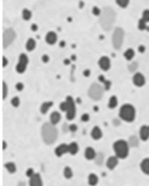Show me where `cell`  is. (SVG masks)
Returning a JSON list of instances; mask_svg holds the SVG:
<instances>
[{"instance_id": "obj_1", "label": "cell", "mask_w": 149, "mask_h": 186, "mask_svg": "<svg viewBox=\"0 0 149 186\" xmlns=\"http://www.w3.org/2000/svg\"><path fill=\"white\" fill-rule=\"evenodd\" d=\"M114 21H115V12L110 7L104 8V11L101 12V15L99 16V22L102 28L104 31L111 30L114 24Z\"/></svg>"}, {"instance_id": "obj_2", "label": "cell", "mask_w": 149, "mask_h": 186, "mask_svg": "<svg viewBox=\"0 0 149 186\" xmlns=\"http://www.w3.org/2000/svg\"><path fill=\"white\" fill-rule=\"evenodd\" d=\"M41 135H43V139L46 144L51 145L58 138V131H57V128L54 124L45 123L41 127Z\"/></svg>"}, {"instance_id": "obj_3", "label": "cell", "mask_w": 149, "mask_h": 186, "mask_svg": "<svg viewBox=\"0 0 149 186\" xmlns=\"http://www.w3.org/2000/svg\"><path fill=\"white\" fill-rule=\"evenodd\" d=\"M119 115H120V118L122 119L123 121H125V122H133L136 115L135 108H134L132 104H123L122 107L120 108Z\"/></svg>"}, {"instance_id": "obj_4", "label": "cell", "mask_w": 149, "mask_h": 186, "mask_svg": "<svg viewBox=\"0 0 149 186\" xmlns=\"http://www.w3.org/2000/svg\"><path fill=\"white\" fill-rule=\"evenodd\" d=\"M113 149L119 159H124L128 156V150H130V145L128 143L123 139L117 141L113 144Z\"/></svg>"}, {"instance_id": "obj_5", "label": "cell", "mask_w": 149, "mask_h": 186, "mask_svg": "<svg viewBox=\"0 0 149 186\" xmlns=\"http://www.w3.org/2000/svg\"><path fill=\"white\" fill-rule=\"evenodd\" d=\"M104 91V88L101 86L100 84L94 83V84H91L89 89H88V96H89L93 100L97 101V100H100L102 98Z\"/></svg>"}, {"instance_id": "obj_6", "label": "cell", "mask_w": 149, "mask_h": 186, "mask_svg": "<svg viewBox=\"0 0 149 186\" xmlns=\"http://www.w3.org/2000/svg\"><path fill=\"white\" fill-rule=\"evenodd\" d=\"M124 41V31L121 27H117L112 35V45L114 49H121Z\"/></svg>"}, {"instance_id": "obj_7", "label": "cell", "mask_w": 149, "mask_h": 186, "mask_svg": "<svg viewBox=\"0 0 149 186\" xmlns=\"http://www.w3.org/2000/svg\"><path fill=\"white\" fill-rule=\"evenodd\" d=\"M15 39V32L12 28H7L2 34V46L3 48L9 47Z\"/></svg>"}, {"instance_id": "obj_8", "label": "cell", "mask_w": 149, "mask_h": 186, "mask_svg": "<svg viewBox=\"0 0 149 186\" xmlns=\"http://www.w3.org/2000/svg\"><path fill=\"white\" fill-rule=\"evenodd\" d=\"M67 102H68V110H67V119L68 120H73L76 115V107H75V102L71 96L67 97Z\"/></svg>"}, {"instance_id": "obj_9", "label": "cell", "mask_w": 149, "mask_h": 186, "mask_svg": "<svg viewBox=\"0 0 149 186\" xmlns=\"http://www.w3.org/2000/svg\"><path fill=\"white\" fill-rule=\"evenodd\" d=\"M27 64H28V57L25 54H21L19 57V62L15 67V70L19 74H22L25 72V70L27 68Z\"/></svg>"}, {"instance_id": "obj_10", "label": "cell", "mask_w": 149, "mask_h": 186, "mask_svg": "<svg viewBox=\"0 0 149 186\" xmlns=\"http://www.w3.org/2000/svg\"><path fill=\"white\" fill-rule=\"evenodd\" d=\"M98 64H99L100 69H101L102 71H108V70H110V68H111V60H110V58L104 56V57H101L99 59Z\"/></svg>"}, {"instance_id": "obj_11", "label": "cell", "mask_w": 149, "mask_h": 186, "mask_svg": "<svg viewBox=\"0 0 149 186\" xmlns=\"http://www.w3.org/2000/svg\"><path fill=\"white\" fill-rule=\"evenodd\" d=\"M133 83H134V85L137 87H141L145 85V83H146V78L145 76L141 74V73H135L134 74V76H133Z\"/></svg>"}, {"instance_id": "obj_12", "label": "cell", "mask_w": 149, "mask_h": 186, "mask_svg": "<svg viewBox=\"0 0 149 186\" xmlns=\"http://www.w3.org/2000/svg\"><path fill=\"white\" fill-rule=\"evenodd\" d=\"M46 43L48 44V45H54L57 40H58V35L56 34V32H52V31H50L46 34Z\"/></svg>"}, {"instance_id": "obj_13", "label": "cell", "mask_w": 149, "mask_h": 186, "mask_svg": "<svg viewBox=\"0 0 149 186\" xmlns=\"http://www.w3.org/2000/svg\"><path fill=\"white\" fill-rule=\"evenodd\" d=\"M67 152H69V145H67V144H61L54 150V154H56L57 157H61Z\"/></svg>"}, {"instance_id": "obj_14", "label": "cell", "mask_w": 149, "mask_h": 186, "mask_svg": "<svg viewBox=\"0 0 149 186\" xmlns=\"http://www.w3.org/2000/svg\"><path fill=\"white\" fill-rule=\"evenodd\" d=\"M30 186H43L41 175L38 173H35L32 177H30Z\"/></svg>"}, {"instance_id": "obj_15", "label": "cell", "mask_w": 149, "mask_h": 186, "mask_svg": "<svg viewBox=\"0 0 149 186\" xmlns=\"http://www.w3.org/2000/svg\"><path fill=\"white\" fill-rule=\"evenodd\" d=\"M139 135L141 141H147L149 138V127L147 125H143L139 130Z\"/></svg>"}, {"instance_id": "obj_16", "label": "cell", "mask_w": 149, "mask_h": 186, "mask_svg": "<svg viewBox=\"0 0 149 186\" xmlns=\"http://www.w3.org/2000/svg\"><path fill=\"white\" fill-rule=\"evenodd\" d=\"M96 156H97V154H96V151L94 148L87 147L85 149V158L87 159V160H93V159L96 158Z\"/></svg>"}, {"instance_id": "obj_17", "label": "cell", "mask_w": 149, "mask_h": 186, "mask_svg": "<svg viewBox=\"0 0 149 186\" xmlns=\"http://www.w3.org/2000/svg\"><path fill=\"white\" fill-rule=\"evenodd\" d=\"M60 120H61V114L59 113L58 111H54L52 113L50 114V123L51 124L56 125V124H58L60 122Z\"/></svg>"}, {"instance_id": "obj_18", "label": "cell", "mask_w": 149, "mask_h": 186, "mask_svg": "<svg viewBox=\"0 0 149 186\" xmlns=\"http://www.w3.org/2000/svg\"><path fill=\"white\" fill-rule=\"evenodd\" d=\"M91 135L94 139L97 141V139H100V138H101V136H102V132H101V130H100L98 126H95L93 130H91Z\"/></svg>"}, {"instance_id": "obj_19", "label": "cell", "mask_w": 149, "mask_h": 186, "mask_svg": "<svg viewBox=\"0 0 149 186\" xmlns=\"http://www.w3.org/2000/svg\"><path fill=\"white\" fill-rule=\"evenodd\" d=\"M25 48H26L27 51H33V50L36 48V40L34 38H28L26 40V45H25Z\"/></svg>"}, {"instance_id": "obj_20", "label": "cell", "mask_w": 149, "mask_h": 186, "mask_svg": "<svg viewBox=\"0 0 149 186\" xmlns=\"http://www.w3.org/2000/svg\"><path fill=\"white\" fill-rule=\"evenodd\" d=\"M117 157L115 156H113V157H110V158H108V161H107V167H108L110 170H112V169H114L115 167L117 165Z\"/></svg>"}, {"instance_id": "obj_21", "label": "cell", "mask_w": 149, "mask_h": 186, "mask_svg": "<svg viewBox=\"0 0 149 186\" xmlns=\"http://www.w3.org/2000/svg\"><path fill=\"white\" fill-rule=\"evenodd\" d=\"M140 169L145 174H148L149 175V158H146L141 161L140 163Z\"/></svg>"}, {"instance_id": "obj_22", "label": "cell", "mask_w": 149, "mask_h": 186, "mask_svg": "<svg viewBox=\"0 0 149 186\" xmlns=\"http://www.w3.org/2000/svg\"><path fill=\"white\" fill-rule=\"evenodd\" d=\"M52 101H46V102H44V104H41V112L43 114H46L48 111H49V109L52 107Z\"/></svg>"}, {"instance_id": "obj_23", "label": "cell", "mask_w": 149, "mask_h": 186, "mask_svg": "<svg viewBox=\"0 0 149 186\" xmlns=\"http://www.w3.org/2000/svg\"><path fill=\"white\" fill-rule=\"evenodd\" d=\"M134 56H135V51L134 49H132V48H128V49L125 50V52H124V58L128 61H131L133 58H134Z\"/></svg>"}, {"instance_id": "obj_24", "label": "cell", "mask_w": 149, "mask_h": 186, "mask_svg": "<svg viewBox=\"0 0 149 186\" xmlns=\"http://www.w3.org/2000/svg\"><path fill=\"white\" fill-rule=\"evenodd\" d=\"M97 183H98V176L94 174V173H91L88 175V184L91 186H95L97 185Z\"/></svg>"}, {"instance_id": "obj_25", "label": "cell", "mask_w": 149, "mask_h": 186, "mask_svg": "<svg viewBox=\"0 0 149 186\" xmlns=\"http://www.w3.org/2000/svg\"><path fill=\"white\" fill-rule=\"evenodd\" d=\"M117 106V96H111L110 99H109V102H108V107L110 109H114L115 107Z\"/></svg>"}, {"instance_id": "obj_26", "label": "cell", "mask_w": 149, "mask_h": 186, "mask_svg": "<svg viewBox=\"0 0 149 186\" xmlns=\"http://www.w3.org/2000/svg\"><path fill=\"white\" fill-rule=\"evenodd\" d=\"M77 151H78V146H77L76 143H71L69 145V152L71 154H76Z\"/></svg>"}, {"instance_id": "obj_27", "label": "cell", "mask_w": 149, "mask_h": 186, "mask_svg": "<svg viewBox=\"0 0 149 186\" xmlns=\"http://www.w3.org/2000/svg\"><path fill=\"white\" fill-rule=\"evenodd\" d=\"M22 18L23 20H25V21H30L31 18H32V12L28 9H24L22 11Z\"/></svg>"}, {"instance_id": "obj_28", "label": "cell", "mask_w": 149, "mask_h": 186, "mask_svg": "<svg viewBox=\"0 0 149 186\" xmlns=\"http://www.w3.org/2000/svg\"><path fill=\"white\" fill-rule=\"evenodd\" d=\"M5 168L8 170V172L10 173H14L16 171V167H15V164L12 163V162H8V163L5 164Z\"/></svg>"}, {"instance_id": "obj_29", "label": "cell", "mask_w": 149, "mask_h": 186, "mask_svg": "<svg viewBox=\"0 0 149 186\" xmlns=\"http://www.w3.org/2000/svg\"><path fill=\"white\" fill-rule=\"evenodd\" d=\"M127 143H128L130 147H137L138 146V139H137L136 136H131Z\"/></svg>"}, {"instance_id": "obj_30", "label": "cell", "mask_w": 149, "mask_h": 186, "mask_svg": "<svg viewBox=\"0 0 149 186\" xmlns=\"http://www.w3.org/2000/svg\"><path fill=\"white\" fill-rule=\"evenodd\" d=\"M63 174L67 178H71V177L73 176V171L71 170L70 167H65V168H64V171H63Z\"/></svg>"}, {"instance_id": "obj_31", "label": "cell", "mask_w": 149, "mask_h": 186, "mask_svg": "<svg viewBox=\"0 0 149 186\" xmlns=\"http://www.w3.org/2000/svg\"><path fill=\"white\" fill-rule=\"evenodd\" d=\"M7 95H8V86H7V83L2 82V98L3 99L7 98Z\"/></svg>"}, {"instance_id": "obj_32", "label": "cell", "mask_w": 149, "mask_h": 186, "mask_svg": "<svg viewBox=\"0 0 149 186\" xmlns=\"http://www.w3.org/2000/svg\"><path fill=\"white\" fill-rule=\"evenodd\" d=\"M117 3L121 8H126L127 5H128V3H130V1L128 0H117Z\"/></svg>"}, {"instance_id": "obj_33", "label": "cell", "mask_w": 149, "mask_h": 186, "mask_svg": "<svg viewBox=\"0 0 149 186\" xmlns=\"http://www.w3.org/2000/svg\"><path fill=\"white\" fill-rule=\"evenodd\" d=\"M20 102H21V101H20V98H19V97H13V98L11 99V104H12L13 107H15V108L20 106Z\"/></svg>"}, {"instance_id": "obj_34", "label": "cell", "mask_w": 149, "mask_h": 186, "mask_svg": "<svg viewBox=\"0 0 149 186\" xmlns=\"http://www.w3.org/2000/svg\"><path fill=\"white\" fill-rule=\"evenodd\" d=\"M141 19L144 20L146 23L149 22V10H145L143 12V15H141Z\"/></svg>"}, {"instance_id": "obj_35", "label": "cell", "mask_w": 149, "mask_h": 186, "mask_svg": "<svg viewBox=\"0 0 149 186\" xmlns=\"http://www.w3.org/2000/svg\"><path fill=\"white\" fill-rule=\"evenodd\" d=\"M60 110L63 111V112H67V110H68V102H67V100H64V101H62L60 104Z\"/></svg>"}, {"instance_id": "obj_36", "label": "cell", "mask_w": 149, "mask_h": 186, "mask_svg": "<svg viewBox=\"0 0 149 186\" xmlns=\"http://www.w3.org/2000/svg\"><path fill=\"white\" fill-rule=\"evenodd\" d=\"M96 163L97 164H101L102 163V159H104V154H99L96 156Z\"/></svg>"}, {"instance_id": "obj_37", "label": "cell", "mask_w": 149, "mask_h": 186, "mask_svg": "<svg viewBox=\"0 0 149 186\" xmlns=\"http://www.w3.org/2000/svg\"><path fill=\"white\" fill-rule=\"evenodd\" d=\"M138 28H139L140 31H143V30L146 28V22H145L143 19H140L139 22H138Z\"/></svg>"}, {"instance_id": "obj_38", "label": "cell", "mask_w": 149, "mask_h": 186, "mask_svg": "<svg viewBox=\"0 0 149 186\" xmlns=\"http://www.w3.org/2000/svg\"><path fill=\"white\" fill-rule=\"evenodd\" d=\"M137 67H138V63L137 62H133V63L130 64V67H128V70L131 71V72H134L137 70Z\"/></svg>"}, {"instance_id": "obj_39", "label": "cell", "mask_w": 149, "mask_h": 186, "mask_svg": "<svg viewBox=\"0 0 149 186\" xmlns=\"http://www.w3.org/2000/svg\"><path fill=\"white\" fill-rule=\"evenodd\" d=\"M93 13L95 14V15H97V16H100V15H101V11H100L97 7H94V9H93Z\"/></svg>"}, {"instance_id": "obj_40", "label": "cell", "mask_w": 149, "mask_h": 186, "mask_svg": "<svg viewBox=\"0 0 149 186\" xmlns=\"http://www.w3.org/2000/svg\"><path fill=\"white\" fill-rule=\"evenodd\" d=\"M81 120L83 121V122H87L88 120H89V115L87 113H84L83 115H82V118H81Z\"/></svg>"}, {"instance_id": "obj_41", "label": "cell", "mask_w": 149, "mask_h": 186, "mask_svg": "<svg viewBox=\"0 0 149 186\" xmlns=\"http://www.w3.org/2000/svg\"><path fill=\"white\" fill-rule=\"evenodd\" d=\"M110 86H111V82L110 81H104V89L106 91L110 89Z\"/></svg>"}, {"instance_id": "obj_42", "label": "cell", "mask_w": 149, "mask_h": 186, "mask_svg": "<svg viewBox=\"0 0 149 186\" xmlns=\"http://www.w3.org/2000/svg\"><path fill=\"white\" fill-rule=\"evenodd\" d=\"M15 87H16V89H18L19 91H23V88H24V85H23L22 83H18L16 85H15Z\"/></svg>"}, {"instance_id": "obj_43", "label": "cell", "mask_w": 149, "mask_h": 186, "mask_svg": "<svg viewBox=\"0 0 149 186\" xmlns=\"http://www.w3.org/2000/svg\"><path fill=\"white\" fill-rule=\"evenodd\" d=\"M34 174H35V173H34V171H33V169H28V170H27L26 175H27L28 177H32L33 175H34Z\"/></svg>"}, {"instance_id": "obj_44", "label": "cell", "mask_w": 149, "mask_h": 186, "mask_svg": "<svg viewBox=\"0 0 149 186\" xmlns=\"http://www.w3.org/2000/svg\"><path fill=\"white\" fill-rule=\"evenodd\" d=\"M69 130H70L71 132H76L77 126L75 125V124H72V125H70V126H69Z\"/></svg>"}, {"instance_id": "obj_45", "label": "cell", "mask_w": 149, "mask_h": 186, "mask_svg": "<svg viewBox=\"0 0 149 186\" xmlns=\"http://www.w3.org/2000/svg\"><path fill=\"white\" fill-rule=\"evenodd\" d=\"M41 60H43V62H45V63H47L48 61H49V57L47 55H44L43 57H41Z\"/></svg>"}, {"instance_id": "obj_46", "label": "cell", "mask_w": 149, "mask_h": 186, "mask_svg": "<svg viewBox=\"0 0 149 186\" xmlns=\"http://www.w3.org/2000/svg\"><path fill=\"white\" fill-rule=\"evenodd\" d=\"M7 64H8V59H7L5 57H3V58H2V67L5 68V67H7Z\"/></svg>"}, {"instance_id": "obj_47", "label": "cell", "mask_w": 149, "mask_h": 186, "mask_svg": "<svg viewBox=\"0 0 149 186\" xmlns=\"http://www.w3.org/2000/svg\"><path fill=\"white\" fill-rule=\"evenodd\" d=\"M145 49H146V48H145L144 46H139V47H138V50H139V52H141V54L145 51Z\"/></svg>"}, {"instance_id": "obj_48", "label": "cell", "mask_w": 149, "mask_h": 186, "mask_svg": "<svg viewBox=\"0 0 149 186\" xmlns=\"http://www.w3.org/2000/svg\"><path fill=\"white\" fill-rule=\"evenodd\" d=\"M32 30H33V31H36V30H37V26L35 25V24H33V25H32Z\"/></svg>"}, {"instance_id": "obj_49", "label": "cell", "mask_w": 149, "mask_h": 186, "mask_svg": "<svg viewBox=\"0 0 149 186\" xmlns=\"http://www.w3.org/2000/svg\"><path fill=\"white\" fill-rule=\"evenodd\" d=\"M84 74H85L86 76H88V75H89V71H88V70H87V71H85V73H84Z\"/></svg>"}, {"instance_id": "obj_50", "label": "cell", "mask_w": 149, "mask_h": 186, "mask_svg": "<svg viewBox=\"0 0 149 186\" xmlns=\"http://www.w3.org/2000/svg\"><path fill=\"white\" fill-rule=\"evenodd\" d=\"M2 148H3V149H5V141L2 143Z\"/></svg>"}]
</instances>
